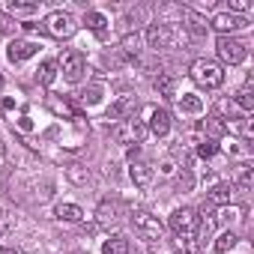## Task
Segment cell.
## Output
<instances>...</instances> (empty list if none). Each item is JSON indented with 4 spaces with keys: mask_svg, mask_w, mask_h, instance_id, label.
<instances>
[{
    "mask_svg": "<svg viewBox=\"0 0 254 254\" xmlns=\"http://www.w3.org/2000/svg\"><path fill=\"white\" fill-rule=\"evenodd\" d=\"M36 51H39V45H36V42H27V39H15V42L6 48V57H9L12 63H21V60L33 57Z\"/></svg>",
    "mask_w": 254,
    "mask_h": 254,
    "instance_id": "7c38bea8",
    "label": "cell"
},
{
    "mask_svg": "<svg viewBox=\"0 0 254 254\" xmlns=\"http://www.w3.org/2000/svg\"><path fill=\"white\" fill-rule=\"evenodd\" d=\"M42 27H45V33L48 36H54V39H69L72 33H75V18L69 15V12H63V9H54V12H48L45 15V21H42Z\"/></svg>",
    "mask_w": 254,
    "mask_h": 254,
    "instance_id": "277c9868",
    "label": "cell"
},
{
    "mask_svg": "<svg viewBox=\"0 0 254 254\" xmlns=\"http://www.w3.org/2000/svg\"><path fill=\"white\" fill-rule=\"evenodd\" d=\"M135 108H138L135 96H132V93H123L117 102H111V108H108V120H117V123H123V120H129V117L135 114Z\"/></svg>",
    "mask_w": 254,
    "mask_h": 254,
    "instance_id": "8fae6325",
    "label": "cell"
},
{
    "mask_svg": "<svg viewBox=\"0 0 254 254\" xmlns=\"http://www.w3.org/2000/svg\"><path fill=\"white\" fill-rule=\"evenodd\" d=\"M96 215H99V224L102 227H117L120 224V206L111 203V200H102L99 209H96Z\"/></svg>",
    "mask_w": 254,
    "mask_h": 254,
    "instance_id": "9a60e30c",
    "label": "cell"
},
{
    "mask_svg": "<svg viewBox=\"0 0 254 254\" xmlns=\"http://www.w3.org/2000/svg\"><path fill=\"white\" fill-rule=\"evenodd\" d=\"M236 105H239L245 114H251V111H254V96H251V87H242V90L236 93Z\"/></svg>",
    "mask_w": 254,
    "mask_h": 254,
    "instance_id": "83f0119b",
    "label": "cell"
},
{
    "mask_svg": "<svg viewBox=\"0 0 254 254\" xmlns=\"http://www.w3.org/2000/svg\"><path fill=\"white\" fill-rule=\"evenodd\" d=\"M111 138L117 144H135L138 147L147 138V126L144 123H135V120H123V123H117L114 129H111Z\"/></svg>",
    "mask_w": 254,
    "mask_h": 254,
    "instance_id": "5b68a950",
    "label": "cell"
},
{
    "mask_svg": "<svg viewBox=\"0 0 254 254\" xmlns=\"http://www.w3.org/2000/svg\"><path fill=\"white\" fill-rule=\"evenodd\" d=\"M189 75H191V81H194L197 87H203V90H218V87L224 84V69H221L218 63H212V60H194L191 69H189Z\"/></svg>",
    "mask_w": 254,
    "mask_h": 254,
    "instance_id": "7a4b0ae2",
    "label": "cell"
},
{
    "mask_svg": "<svg viewBox=\"0 0 254 254\" xmlns=\"http://www.w3.org/2000/svg\"><path fill=\"white\" fill-rule=\"evenodd\" d=\"M123 51L126 54H138V36H126L123 39Z\"/></svg>",
    "mask_w": 254,
    "mask_h": 254,
    "instance_id": "836d02e7",
    "label": "cell"
},
{
    "mask_svg": "<svg viewBox=\"0 0 254 254\" xmlns=\"http://www.w3.org/2000/svg\"><path fill=\"white\" fill-rule=\"evenodd\" d=\"M215 153H218V144H215V141H209V138L197 141V156H200V159H212Z\"/></svg>",
    "mask_w": 254,
    "mask_h": 254,
    "instance_id": "f1b7e54d",
    "label": "cell"
},
{
    "mask_svg": "<svg viewBox=\"0 0 254 254\" xmlns=\"http://www.w3.org/2000/svg\"><path fill=\"white\" fill-rule=\"evenodd\" d=\"M236 242H239V236L227 230V233H221V236H218V242H215V251H218V254H227V251H233V248H236Z\"/></svg>",
    "mask_w": 254,
    "mask_h": 254,
    "instance_id": "4316f807",
    "label": "cell"
},
{
    "mask_svg": "<svg viewBox=\"0 0 254 254\" xmlns=\"http://www.w3.org/2000/svg\"><path fill=\"white\" fill-rule=\"evenodd\" d=\"M230 197H233V183H215V186L209 189L206 203H209V206H227Z\"/></svg>",
    "mask_w": 254,
    "mask_h": 254,
    "instance_id": "5bb4252c",
    "label": "cell"
},
{
    "mask_svg": "<svg viewBox=\"0 0 254 254\" xmlns=\"http://www.w3.org/2000/svg\"><path fill=\"white\" fill-rule=\"evenodd\" d=\"M9 9L12 12H21V15H30L39 9V3H27V0H9Z\"/></svg>",
    "mask_w": 254,
    "mask_h": 254,
    "instance_id": "f546056e",
    "label": "cell"
},
{
    "mask_svg": "<svg viewBox=\"0 0 254 254\" xmlns=\"http://www.w3.org/2000/svg\"><path fill=\"white\" fill-rule=\"evenodd\" d=\"M132 221H135V230L144 236V239H150V242H156V239H162V221L156 218V215H150V212H135L132 215Z\"/></svg>",
    "mask_w": 254,
    "mask_h": 254,
    "instance_id": "ba28073f",
    "label": "cell"
},
{
    "mask_svg": "<svg viewBox=\"0 0 254 254\" xmlns=\"http://www.w3.org/2000/svg\"><path fill=\"white\" fill-rule=\"evenodd\" d=\"M212 27H215L221 36H227V33L245 30V27H248V18H245V15H233V12H218V15L212 18Z\"/></svg>",
    "mask_w": 254,
    "mask_h": 254,
    "instance_id": "30bf717a",
    "label": "cell"
},
{
    "mask_svg": "<svg viewBox=\"0 0 254 254\" xmlns=\"http://www.w3.org/2000/svg\"><path fill=\"white\" fill-rule=\"evenodd\" d=\"M177 105H180L183 114H200V111H203V102H200V96H194V93L177 96Z\"/></svg>",
    "mask_w": 254,
    "mask_h": 254,
    "instance_id": "e0dca14e",
    "label": "cell"
},
{
    "mask_svg": "<svg viewBox=\"0 0 254 254\" xmlns=\"http://www.w3.org/2000/svg\"><path fill=\"white\" fill-rule=\"evenodd\" d=\"M84 24H87V27H90L93 33H105V27H108V18H105L102 12H87Z\"/></svg>",
    "mask_w": 254,
    "mask_h": 254,
    "instance_id": "cb8c5ba5",
    "label": "cell"
},
{
    "mask_svg": "<svg viewBox=\"0 0 254 254\" xmlns=\"http://www.w3.org/2000/svg\"><path fill=\"white\" fill-rule=\"evenodd\" d=\"M66 177H69V183H75V186L90 183V171L81 168V165H69V168H66Z\"/></svg>",
    "mask_w": 254,
    "mask_h": 254,
    "instance_id": "603a6c76",
    "label": "cell"
},
{
    "mask_svg": "<svg viewBox=\"0 0 254 254\" xmlns=\"http://www.w3.org/2000/svg\"><path fill=\"white\" fill-rule=\"evenodd\" d=\"M183 18L189 21V27H191V33H206V21L194 12V9H183Z\"/></svg>",
    "mask_w": 254,
    "mask_h": 254,
    "instance_id": "d4e9b609",
    "label": "cell"
},
{
    "mask_svg": "<svg viewBox=\"0 0 254 254\" xmlns=\"http://www.w3.org/2000/svg\"><path fill=\"white\" fill-rule=\"evenodd\" d=\"M251 183H254V168H251L248 162H239V165H236V186H239L242 191H248Z\"/></svg>",
    "mask_w": 254,
    "mask_h": 254,
    "instance_id": "d6986e66",
    "label": "cell"
},
{
    "mask_svg": "<svg viewBox=\"0 0 254 254\" xmlns=\"http://www.w3.org/2000/svg\"><path fill=\"white\" fill-rule=\"evenodd\" d=\"M48 108L57 114V117H69V120H78V111L66 102V99H48Z\"/></svg>",
    "mask_w": 254,
    "mask_h": 254,
    "instance_id": "ffe728a7",
    "label": "cell"
},
{
    "mask_svg": "<svg viewBox=\"0 0 254 254\" xmlns=\"http://www.w3.org/2000/svg\"><path fill=\"white\" fill-rule=\"evenodd\" d=\"M138 156H141V150L138 147H129V162H138Z\"/></svg>",
    "mask_w": 254,
    "mask_h": 254,
    "instance_id": "d590c367",
    "label": "cell"
},
{
    "mask_svg": "<svg viewBox=\"0 0 254 254\" xmlns=\"http://www.w3.org/2000/svg\"><path fill=\"white\" fill-rule=\"evenodd\" d=\"M177 186H180V191H191V186H194V177H191L189 171H183V174H180V183H177Z\"/></svg>",
    "mask_w": 254,
    "mask_h": 254,
    "instance_id": "d6a6232c",
    "label": "cell"
},
{
    "mask_svg": "<svg viewBox=\"0 0 254 254\" xmlns=\"http://www.w3.org/2000/svg\"><path fill=\"white\" fill-rule=\"evenodd\" d=\"M0 254H21L18 248H0Z\"/></svg>",
    "mask_w": 254,
    "mask_h": 254,
    "instance_id": "8d00e7d4",
    "label": "cell"
},
{
    "mask_svg": "<svg viewBox=\"0 0 254 254\" xmlns=\"http://www.w3.org/2000/svg\"><path fill=\"white\" fill-rule=\"evenodd\" d=\"M81 102H84V105H99V102H102V90H99V87H87V90L81 93Z\"/></svg>",
    "mask_w": 254,
    "mask_h": 254,
    "instance_id": "4dcf8cb0",
    "label": "cell"
},
{
    "mask_svg": "<svg viewBox=\"0 0 254 254\" xmlns=\"http://www.w3.org/2000/svg\"><path fill=\"white\" fill-rule=\"evenodd\" d=\"M57 66H60L63 78H66L69 84H78V81L84 78V72H87V60H84L81 51H63V57L57 60Z\"/></svg>",
    "mask_w": 254,
    "mask_h": 254,
    "instance_id": "8992f818",
    "label": "cell"
},
{
    "mask_svg": "<svg viewBox=\"0 0 254 254\" xmlns=\"http://www.w3.org/2000/svg\"><path fill=\"white\" fill-rule=\"evenodd\" d=\"M129 177H132V183L138 186V189H150V183H153V168L147 165V162H132V168H129Z\"/></svg>",
    "mask_w": 254,
    "mask_h": 254,
    "instance_id": "4fadbf2b",
    "label": "cell"
},
{
    "mask_svg": "<svg viewBox=\"0 0 254 254\" xmlns=\"http://www.w3.org/2000/svg\"><path fill=\"white\" fill-rule=\"evenodd\" d=\"M203 132L209 135V141H218V138H224V135H227V123H224V117H218V114H209V117L203 120Z\"/></svg>",
    "mask_w": 254,
    "mask_h": 254,
    "instance_id": "2e32d148",
    "label": "cell"
},
{
    "mask_svg": "<svg viewBox=\"0 0 254 254\" xmlns=\"http://www.w3.org/2000/svg\"><path fill=\"white\" fill-rule=\"evenodd\" d=\"M171 230L180 236V239H189V236H194V230H197V224H200V215H197V209H191V206H180V209H174L171 212Z\"/></svg>",
    "mask_w": 254,
    "mask_h": 254,
    "instance_id": "3957f363",
    "label": "cell"
},
{
    "mask_svg": "<svg viewBox=\"0 0 254 254\" xmlns=\"http://www.w3.org/2000/svg\"><path fill=\"white\" fill-rule=\"evenodd\" d=\"M102 254H129V239L126 236H114L102 245Z\"/></svg>",
    "mask_w": 254,
    "mask_h": 254,
    "instance_id": "44dd1931",
    "label": "cell"
},
{
    "mask_svg": "<svg viewBox=\"0 0 254 254\" xmlns=\"http://www.w3.org/2000/svg\"><path fill=\"white\" fill-rule=\"evenodd\" d=\"M156 90L162 93V96H168V99H177V93H174V75H159L156 78Z\"/></svg>",
    "mask_w": 254,
    "mask_h": 254,
    "instance_id": "484cf974",
    "label": "cell"
},
{
    "mask_svg": "<svg viewBox=\"0 0 254 254\" xmlns=\"http://www.w3.org/2000/svg\"><path fill=\"white\" fill-rule=\"evenodd\" d=\"M186 30L177 27V24H150L147 27V45L153 51H162V48H177L180 42L186 45Z\"/></svg>",
    "mask_w": 254,
    "mask_h": 254,
    "instance_id": "6da1fadb",
    "label": "cell"
},
{
    "mask_svg": "<svg viewBox=\"0 0 254 254\" xmlns=\"http://www.w3.org/2000/svg\"><path fill=\"white\" fill-rule=\"evenodd\" d=\"M18 129H21V132H30L33 126H30V120H27V117H21V120H18Z\"/></svg>",
    "mask_w": 254,
    "mask_h": 254,
    "instance_id": "e575fe53",
    "label": "cell"
},
{
    "mask_svg": "<svg viewBox=\"0 0 254 254\" xmlns=\"http://www.w3.org/2000/svg\"><path fill=\"white\" fill-rule=\"evenodd\" d=\"M57 72H60V66H57V60H45L42 66H39V84H54V78H57Z\"/></svg>",
    "mask_w": 254,
    "mask_h": 254,
    "instance_id": "7402d4cb",
    "label": "cell"
},
{
    "mask_svg": "<svg viewBox=\"0 0 254 254\" xmlns=\"http://www.w3.org/2000/svg\"><path fill=\"white\" fill-rule=\"evenodd\" d=\"M54 215H57L60 221H81V218H84V209H81L78 203H60V206L54 209Z\"/></svg>",
    "mask_w": 254,
    "mask_h": 254,
    "instance_id": "ac0fdd59",
    "label": "cell"
},
{
    "mask_svg": "<svg viewBox=\"0 0 254 254\" xmlns=\"http://www.w3.org/2000/svg\"><path fill=\"white\" fill-rule=\"evenodd\" d=\"M0 33H15V18L0 12Z\"/></svg>",
    "mask_w": 254,
    "mask_h": 254,
    "instance_id": "1f68e13d",
    "label": "cell"
},
{
    "mask_svg": "<svg viewBox=\"0 0 254 254\" xmlns=\"http://www.w3.org/2000/svg\"><path fill=\"white\" fill-rule=\"evenodd\" d=\"M147 132H153L156 138H165L171 132V111L165 108H147Z\"/></svg>",
    "mask_w": 254,
    "mask_h": 254,
    "instance_id": "9c48e42d",
    "label": "cell"
},
{
    "mask_svg": "<svg viewBox=\"0 0 254 254\" xmlns=\"http://www.w3.org/2000/svg\"><path fill=\"white\" fill-rule=\"evenodd\" d=\"M215 51H218L221 63H227V66H239V63L248 57V48H245L239 39H230V36H218Z\"/></svg>",
    "mask_w": 254,
    "mask_h": 254,
    "instance_id": "52a82bcc",
    "label": "cell"
}]
</instances>
